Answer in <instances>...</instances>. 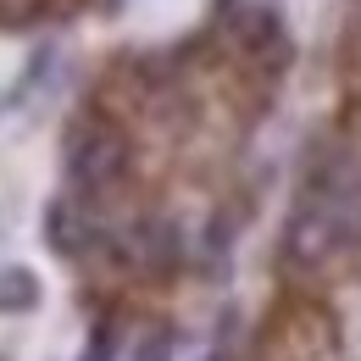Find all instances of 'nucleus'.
Returning a JSON list of instances; mask_svg holds the SVG:
<instances>
[{
  "label": "nucleus",
  "mask_w": 361,
  "mask_h": 361,
  "mask_svg": "<svg viewBox=\"0 0 361 361\" xmlns=\"http://www.w3.org/2000/svg\"><path fill=\"white\" fill-rule=\"evenodd\" d=\"M356 245H361V173L350 161H328L295 195V206L283 217V239H278V262L300 278H312V272H328L339 256H350Z\"/></svg>",
  "instance_id": "f257e3e1"
},
{
  "label": "nucleus",
  "mask_w": 361,
  "mask_h": 361,
  "mask_svg": "<svg viewBox=\"0 0 361 361\" xmlns=\"http://www.w3.org/2000/svg\"><path fill=\"white\" fill-rule=\"evenodd\" d=\"M228 39H233V50H239L245 67H256V73H267V78H278V73L289 67V56H295V39H289V28H283V11H278L272 0H245V6L228 17Z\"/></svg>",
  "instance_id": "7ed1b4c3"
},
{
  "label": "nucleus",
  "mask_w": 361,
  "mask_h": 361,
  "mask_svg": "<svg viewBox=\"0 0 361 361\" xmlns=\"http://www.w3.org/2000/svg\"><path fill=\"white\" fill-rule=\"evenodd\" d=\"M39 300H45V283L34 267H23V262L0 267V317H28L39 312Z\"/></svg>",
  "instance_id": "39448f33"
},
{
  "label": "nucleus",
  "mask_w": 361,
  "mask_h": 361,
  "mask_svg": "<svg viewBox=\"0 0 361 361\" xmlns=\"http://www.w3.org/2000/svg\"><path fill=\"white\" fill-rule=\"evenodd\" d=\"M61 167H67V183L78 200H100L111 195L117 183L128 178L134 167V139L128 128L111 117V111H78L61 134Z\"/></svg>",
  "instance_id": "f03ea898"
},
{
  "label": "nucleus",
  "mask_w": 361,
  "mask_h": 361,
  "mask_svg": "<svg viewBox=\"0 0 361 361\" xmlns=\"http://www.w3.org/2000/svg\"><path fill=\"white\" fill-rule=\"evenodd\" d=\"M45 233H50V250H56V256H84L94 239H100V228H94V217H90V200L61 195L45 212Z\"/></svg>",
  "instance_id": "20e7f679"
}]
</instances>
